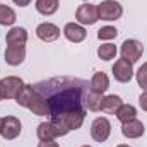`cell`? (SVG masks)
<instances>
[{
  "label": "cell",
  "mask_w": 147,
  "mask_h": 147,
  "mask_svg": "<svg viewBox=\"0 0 147 147\" xmlns=\"http://www.w3.org/2000/svg\"><path fill=\"white\" fill-rule=\"evenodd\" d=\"M22 87H24V80H22L21 77H14V75L3 77V79L0 80L2 99H16Z\"/></svg>",
  "instance_id": "cell-1"
},
{
  "label": "cell",
  "mask_w": 147,
  "mask_h": 147,
  "mask_svg": "<svg viewBox=\"0 0 147 147\" xmlns=\"http://www.w3.org/2000/svg\"><path fill=\"white\" fill-rule=\"evenodd\" d=\"M121 14H123V7L115 0H103L98 5V17L101 21H116L121 17Z\"/></svg>",
  "instance_id": "cell-2"
},
{
  "label": "cell",
  "mask_w": 147,
  "mask_h": 147,
  "mask_svg": "<svg viewBox=\"0 0 147 147\" xmlns=\"http://www.w3.org/2000/svg\"><path fill=\"white\" fill-rule=\"evenodd\" d=\"M21 130H22V125H21L19 118L10 116V115L5 116V118H2V123H0V135H2L5 140H14V139H17L19 134H21Z\"/></svg>",
  "instance_id": "cell-3"
},
{
  "label": "cell",
  "mask_w": 147,
  "mask_h": 147,
  "mask_svg": "<svg viewBox=\"0 0 147 147\" xmlns=\"http://www.w3.org/2000/svg\"><path fill=\"white\" fill-rule=\"evenodd\" d=\"M110 134H111V123L106 116H99V118H96L92 121V125H91V137L96 142H99V144L106 142Z\"/></svg>",
  "instance_id": "cell-4"
},
{
  "label": "cell",
  "mask_w": 147,
  "mask_h": 147,
  "mask_svg": "<svg viewBox=\"0 0 147 147\" xmlns=\"http://www.w3.org/2000/svg\"><path fill=\"white\" fill-rule=\"evenodd\" d=\"M142 53H144V45L137 39H125L123 45H121V58L135 63L142 58Z\"/></svg>",
  "instance_id": "cell-5"
},
{
  "label": "cell",
  "mask_w": 147,
  "mask_h": 147,
  "mask_svg": "<svg viewBox=\"0 0 147 147\" xmlns=\"http://www.w3.org/2000/svg\"><path fill=\"white\" fill-rule=\"evenodd\" d=\"M75 19L80 26H92L98 22V7L92 3H84L75 10Z\"/></svg>",
  "instance_id": "cell-6"
},
{
  "label": "cell",
  "mask_w": 147,
  "mask_h": 147,
  "mask_svg": "<svg viewBox=\"0 0 147 147\" xmlns=\"http://www.w3.org/2000/svg\"><path fill=\"white\" fill-rule=\"evenodd\" d=\"M113 77L118 80V82H130L132 77H134V63L125 60V58H120L115 62L113 65Z\"/></svg>",
  "instance_id": "cell-7"
},
{
  "label": "cell",
  "mask_w": 147,
  "mask_h": 147,
  "mask_svg": "<svg viewBox=\"0 0 147 147\" xmlns=\"http://www.w3.org/2000/svg\"><path fill=\"white\" fill-rule=\"evenodd\" d=\"M26 58V46L24 45H9L5 48V62L10 67H17Z\"/></svg>",
  "instance_id": "cell-8"
},
{
  "label": "cell",
  "mask_w": 147,
  "mask_h": 147,
  "mask_svg": "<svg viewBox=\"0 0 147 147\" xmlns=\"http://www.w3.org/2000/svg\"><path fill=\"white\" fill-rule=\"evenodd\" d=\"M36 36L45 41V43H51V41H57L60 38V28L51 24V22H41L36 28Z\"/></svg>",
  "instance_id": "cell-9"
},
{
  "label": "cell",
  "mask_w": 147,
  "mask_h": 147,
  "mask_svg": "<svg viewBox=\"0 0 147 147\" xmlns=\"http://www.w3.org/2000/svg\"><path fill=\"white\" fill-rule=\"evenodd\" d=\"M63 36L67 38L70 43H80L87 36V31L84 26L77 24V22H67L63 28Z\"/></svg>",
  "instance_id": "cell-10"
},
{
  "label": "cell",
  "mask_w": 147,
  "mask_h": 147,
  "mask_svg": "<svg viewBox=\"0 0 147 147\" xmlns=\"http://www.w3.org/2000/svg\"><path fill=\"white\" fill-rule=\"evenodd\" d=\"M144 132H146V127L137 118L135 120H130V121H127V123L121 125V134L127 139H139V137L144 135Z\"/></svg>",
  "instance_id": "cell-11"
},
{
  "label": "cell",
  "mask_w": 147,
  "mask_h": 147,
  "mask_svg": "<svg viewBox=\"0 0 147 147\" xmlns=\"http://www.w3.org/2000/svg\"><path fill=\"white\" fill-rule=\"evenodd\" d=\"M38 139L39 140H55L57 137H62L60 135V130L48 120V121H41L39 125H38Z\"/></svg>",
  "instance_id": "cell-12"
},
{
  "label": "cell",
  "mask_w": 147,
  "mask_h": 147,
  "mask_svg": "<svg viewBox=\"0 0 147 147\" xmlns=\"http://www.w3.org/2000/svg\"><path fill=\"white\" fill-rule=\"evenodd\" d=\"M31 110L36 116H50V108H48V103L46 99L39 94L34 87V96H33V101H31V106L28 108Z\"/></svg>",
  "instance_id": "cell-13"
},
{
  "label": "cell",
  "mask_w": 147,
  "mask_h": 147,
  "mask_svg": "<svg viewBox=\"0 0 147 147\" xmlns=\"http://www.w3.org/2000/svg\"><path fill=\"white\" fill-rule=\"evenodd\" d=\"M91 91L92 92H98V94H105L110 87V79L105 72H96L91 79Z\"/></svg>",
  "instance_id": "cell-14"
},
{
  "label": "cell",
  "mask_w": 147,
  "mask_h": 147,
  "mask_svg": "<svg viewBox=\"0 0 147 147\" xmlns=\"http://www.w3.org/2000/svg\"><path fill=\"white\" fill-rule=\"evenodd\" d=\"M7 45H26L28 41V31L24 28H10V31L5 36Z\"/></svg>",
  "instance_id": "cell-15"
},
{
  "label": "cell",
  "mask_w": 147,
  "mask_h": 147,
  "mask_svg": "<svg viewBox=\"0 0 147 147\" xmlns=\"http://www.w3.org/2000/svg\"><path fill=\"white\" fill-rule=\"evenodd\" d=\"M33 96H34V86L24 84V87L21 89V92L16 98V103L19 106H22V108H29L31 106V101H33Z\"/></svg>",
  "instance_id": "cell-16"
},
{
  "label": "cell",
  "mask_w": 147,
  "mask_h": 147,
  "mask_svg": "<svg viewBox=\"0 0 147 147\" xmlns=\"http://www.w3.org/2000/svg\"><path fill=\"white\" fill-rule=\"evenodd\" d=\"M121 98L116 96V94H110V96H103L101 99V111H106V113H116V110L121 106Z\"/></svg>",
  "instance_id": "cell-17"
},
{
  "label": "cell",
  "mask_w": 147,
  "mask_h": 147,
  "mask_svg": "<svg viewBox=\"0 0 147 147\" xmlns=\"http://www.w3.org/2000/svg\"><path fill=\"white\" fill-rule=\"evenodd\" d=\"M58 0H36V10L43 16H53L58 10Z\"/></svg>",
  "instance_id": "cell-18"
},
{
  "label": "cell",
  "mask_w": 147,
  "mask_h": 147,
  "mask_svg": "<svg viewBox=\"0 0 147 147\" xmlns=\"http://www.w3.org/2000/svg\"><path fill=\"white\" fill-rule=\"evenodd\" d=\"M116 118L121 121V123H127V121H130V120H135V116H137V110H135V106H132V105H121L118 110H116Z\"/></svg>",
  "instance_id": "cell-19"
},
{
  "label": "cell",
  "mask_w": 147,
  "mask_h": 147,
  "mask_svg": "<svg viewBox=\"0 0 147 147\" xmlns=\"http://www.w3.org/2000/svg\"><path fill=\"white\" fill-rule=\"evenodd\" d=\"M101 99H103V94H98V92H87L86 94V108L91 111H101Z\"/></svg>",
  "instance_id": "cell-20"
},
{
  "label": "cell",
  "mask_w": 147,
  "mask_h": 147,
  "mask_svg": "<svg viewBox=\"0 0 147 147\" xmlns=\"http://www.w3.org/2000/svg\"><path fill=\"white\" fill-rule=\"evenodd\" d=\"M14 22H16V12L5 3H0V26H12Z\"/></svg>",
  "instance_id": "cell-21"
},
{
  "label": "cell",
  "mask_w": 147,
  "mask_h": 147,
  "mask_svg": "<svg viewBox=\"0 0 147 147\" xmlns=\"http://www.w3.org/2000/svg\"><path fill=\"white\" fill-rule=\"evenodd\" d=\"M98 57H99L101 60H105V62L113 60V58L116 57V46L111 45V43H105V45H101V46L98 48Z\"/></svg>",
  "instance_id": "cell-22"
},
{
  "label": "cell",
  "mask_w": 147,
  "mask_h": 147,
  "mask_svg": "<svg viewBox=\"0 0 147 147\" xmlns=\"http://www.w3.org/2000/svg\"><path fill=\"white\" fill-rule=\"evenodd\" d=\"M118 34V31H116V28H113V26H105V28H101L99 31H98V39H101V41H106V39H115Z\"/></svg>",
  "instance_id": "cell-23"
},
{
  "label": "cell",
  "mask_w": 147,
  "mask_h": 147,
  "mask_svg": "<svg viewBox=\"0 0 147 147\" xmlns=\"http://www.w3.org/2000/svg\"><path fill=\"white\" fill-rule=\"evenodd\" d=\"M137 84H139V87H142L144 91H147V62L146 63H142V67L137 70Z\"/></svg>",
  "instance_id": "cell-24"
},
{
  "label": "cell",
  "mask_w": 147,
  "mask_h": 147,
  "mask_svg": "<svg viewBox=\"0 0 147 147\" xmlns=\"http://www.w3.org/2000/svg\"><path fill=\"white\" fill-rule=\"evenodd\" d=\"M139 105H140V108L144 111H147V91H144L142 94H140V98H139Z\"/></svg>",
  "instance_id": "cell-25"
},
{
  "label": "cell",
  "mask_w": 147,
  "mask_h": 147,
  "mask_svg": "<svg viewBox=\"0 0 147 147\" xmlns=\"http://www.w3.org/2000/svg\"><path fill=\"white\" fill-rule=\"evenodd\" d=\"M38 147H58V142H55V140H41Z\"/></svg>",
  "instance_id": "cell-26"
},
{
  "label": "cell",
  "mask_w": 147,
  "mask_h": 147,
  "mask_svg": "<svg viewBox=\"0 0 147 147\" xmlns=\"http://www.w3.org/2000/svg\"><path fill=\"white\" fill-rule=\"evenodd\" d=\"M16 5H19V7H28L29 3H31V0H12Z\"/></svg>",
  "instance_id": "cell-27"
},
{
  "label": "cell",
  "mask_w": 147,
  "mask_h": 147,
  "mask_svg": "<svg viewBox=\"0 0 147 147\" xmlns=\"http://www.w3.org/2000/svg\"><path fill=\"white\" fill-rule=\"evenodd\" d=\"M116 147H130L128 144H120V146H116Z\"/></svg>",
  "instance_id": "cell-28"
},
{
  "label": "cell",
  "mask_w": 147,
  "mask_h": 147,
  "mask_svg": "<svg viewBox=\"0 0 147 147\" xmlns=\"http://www.w3.org/2000/svg\"><path fill=\"white\" fill-rule=\"evenodd\" d=\"M82 147H91V146H82Z\"/></svg>",
  "instance_id": "cell-29"
},
{
  "label": "cell",
  "mask_w": 147,
  "mask_h": 147,
  "mask_svg": "<svg viewBox=\"0 0 147 147\" xmlns=\"http://www.w3.org/2000/svg\"><path fill=\"white\" fill-rule=\"evenodd\" d=\"M0 99H2V92H0Z\"/></svg>",
  "instance_id": "cell-30"
},
{
  "label": "cell",
  "mask_w": 147,
  "mask_h": 147,
  "mask_svg": "<svg viewBox=\"0 0 147 147\" xmlns=\"http://www.w3.org/2000/svg\"><path fill=\"white\" fill-rule=\"evenodd\" d=\"M0 123H2V118H0Z\"/></svg>",
  "instance_id": "cell-31"
},
{
  "label": "cell",
  "mask_w": 147,
  "mask_h": 147,
  "mask_svg": "<svg viewBox=\"0 0 147 147\" xmlns=\"http://www.w3.org/2000/svg\"><path fill=\"white\" fill-rule=\"evenodd\" d=\"M84 2H87V0H84Z\"/></svg>",
  "instance_id": "cell-32"
}]
</instances>
